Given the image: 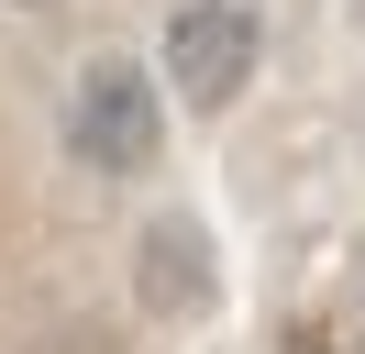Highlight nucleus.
I'll return each instance as SVG.
<instances>
[{
    "label": "nucleus",
    "mask_w": 365,
    "mask_h": 354,
    "mask_svg": "<svg viewBox=\"0 0 365 354\" xmlns=\"http://www.w3.org/2000/svg\"><path fill=\"white\" fill-rule=\"evenodd\" d=\"M155 133H166V88L144 78L133 56H89L67 88V144L89 155L100 177H144L155 166Z\"/></svg>",
    "instance_id": "nucleus-1"
},
{
    "label": "nucleus",
    "mask_w": 365,
    "mask_h": 354,
    "mask_svg": "<svg viewBox=\"0 0 365 354\" xmlns=\"http://www.w3.org/2000/svg\"><path fill=\"white\" fill-rule=\"evenodd\" d=\"M255 56H266V34H255L232 0H178L166 11V88H178L188 111H232L255 78Z\"/></svg>",
    "instance_id": "nucleus-2"
},
{
    "label": "nucleus",
    "mask_w": 365,
    "mask_h": 354,
    "mask_svg": "<svg viewBox=\"0 0 365 354\" xmlns=\"http://www.w3.org/2000/svg\"><path fill=\"white\" fill-rule=\"evenodd\" d=\"M133 299L155 310V321H200L210 299H222V266H210V233L188 211H155L133 243Z\"/></svg>",
    "instance_id": "nucleus-3"
},
{
    "label": "nucleus",
    "mask_w": 365,
    "mask_h": 354,
    "mask_svg": "<svg viewBox=\"0 0 365 354\" xmlns=\"http://www.w3.org/2000/svg\"><path fill=\"white\" fill-rule=\"evenodd\" d=\"M23 11H34V0H23Z\"/></svg>",
    "instance_id": "nucleus-4"
}]
</instances>
